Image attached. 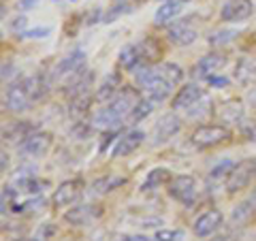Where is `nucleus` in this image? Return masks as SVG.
<instances>
[{"mask_svg": "<svg viewBox=\"0 0 256 241\" xmlns=\"http://www.w3.org/2000/svg\"><path fill=\"white\" fill-rule=\"evenodd\" d=\"M250 200H252V203H254V205H256V188H254V190H252V196H250Z\"/></svg>", "mask_w": 256, "mask_h": 241, "instance_id": "nucleus-45", "label": "nucleus"}, {"mask_svg": "<svg viewBox=\"0 0 256 241\" xmlns=\"http://www.w3.org/2000/svg\"><path fill=\"white\" fill-rule=\"evenodd\" d=\"M134 84H137L139 90L146 94V98H150L152 102H162L169 98V94L173 90V86L166 82V79L158 73L156 68H150L148 64H141V66L134 70Z\"/></svg>", "mask_w": 256, "mask_h": 241, "instance_id": "nucleus-1", "label": "nucleus"}, {"mask_svg": "<svg viewBox=\"0 0 256 241\" xmlns=\"http://www.w3.org/2000/svg\"><path fill=\"white\" fill-rule=\"evenodd\" d=\"M169 38L175 45L186 47V45H192L198 38V30L192 26L190 20H182V22L173 24V26L169 28Z\"/></svg>", "mask_w": 256, "mask_h": 241, "instance_id": "nucleus-17", "label": "nucleus"}, {"mask_svg": "<svg viewBox=\"0 0 256 241\" xmlns=\"http://www.w3.org/2000/svg\"><path fill=\"white\" fill-rule=\"evenodd\" d=\"M82 188H84V182L82 180H66L62 182L58 188L54 190L52 194V203L56 207H66V205H73L77 196L82 194Z\"/></svg>", "mask_w": 256, "mask_h": 241, "instance_id": "nucleus-12", "label": "nucleus"}, {"mask_svg": "<svg viewBox=\"0 0 256 241\" xmlns=\"http://www.w3.org/2000/svg\"><path fill=\"white\" fill-rule=\"evenodd\" d=\"M124 2V0H116V4H122Z\"/></svg>", "mask_w": 256, "mask_h": 241, "instance_id": "nucleus-47", "label": "nucleus"}, {"mask_svg": "<svg viewBox=\"0 0 256 241\" xmlns=\"http://www.w3.org/2000/svg\"><path fill=\"white\" fill-rule=\"evenodd\" d=\"M207 82H210L214 88H226L228 86V79L226 77H220V75H214V77L207 79Z\"/></svg>", "mask_w": 256, "mask_h": 241, "instance_id": "nucleus-41", "label": "nucleus"}, {"mask_svg": "<svg viewBox=\"0 0 256 241\" xmlns=\"http://www.w3.org/2000/svg\"><path fill=\"white\" fill-rule=\"evenodd\" d=\"M54 146V134L50 130H34L20 143V154L26 158H41Z\"/></svg>", "mask_w": 256, "mask_h": 241, "instance_id": "nucleus-5", "label": "nucleus"}, {"mask_svg": "<svg viewBox=\"0 0 256 241\" xmlns=\"http://www.w3.org/2000/svg\"><path fill=\"white\" fill-rule=\"evenodd\" d=\"M244 132H246L248 136H250L252 141H256V124H250V126H246V128H244Z\"/></svg>", "mask_w": 256, "mask_h": 241, "instance_id": "nucleus-43", "label": "nucleus"}, {"mask_svg": "<svg viewBox=\"0 0 256 241\" xmlns=\"http://www.w3.org/2000/svg\"><path fill=\"white\" fill-rule=\"evenodd\" d=\"M216 116L222 120V124H242L246 116V107L242 100H224L220 102V107L216 109Z\"/></svg>", "mask_w": 256, "mask_h": 241, "instance_id": "nucleus-18", "label": "nucleus"}, {"mask_svg": "<svg viewBox=\"0 0 256 241\" xmlns=\"http://www.w3.org/2000/svg\"><path fill=\"white\" fill-rule=\"evenodd\" d=\"M82 68H86V54L82 50H73L52 68L50 82L58 84V82H62V79H66V82H68V79L73 75H77Z\"/></svg>", "mask_w": 256, "mask_h": 241, "instance_id": "nucleus-4", "label": "nucleus"}, {"mask_svg": "<svg viewBox=\"0 0 256 241\" xmlns=\"http://www.w3.org/2000/svg\"><path fill=\"white\" fill-rule=\"evenodd\" d=\"M118 64H120V68H124V70H137L143 60H141V52H139V45H126L122 47V52H120L118 56Z\"/></svg>", "mask_w": 256, "mask_h": 241, "instance_id": "nucleus-24", "label": "nucleus"}, {"mask_svg": "<svg viewBox=\"0 0 256 241\" xmlns=\"http://www.w3.org/2000/svg\"><path fill=\"white\" fill-rule=\"evenodd\" d=\"M111 241H150V237H146V235H118Z\"/></svg>", "mask_w": 256, "mask_h": 241, "instance_id": "nucleus-40", "label": "nucleus"}, {"mask_svg": "<svg viewBox=\"0 0 256 241\" xmlns=\"http://www.w3.org/2000/svg\"><path fill=\"white\" fill-rule=\"evenodd\" d=\"M169 194L175 198V200H180L182 205H194V200H196V180L192 178V175H178V178H173L169 184Z\"/></svg>", "mask_w": 256, "mask_h": 241, "instance_id": "nucleus-6", "label": "nucleus"}, {"mask_svg": "<svg viewBox=\"0 0 256 241\" xmlns=\"http://www.w3.org/2000/svg\"><path fill=\"white\" fill-rule=\"evenodd\" d=\"M124 184H126V178H122V175H105V178L96 180L92 184V190L96 192V194H107V192L124 186Z\"/></svg>", "mask_w": 256, "mask_h": 241, "instance_id": "nucleus-28", "label": "nucleus"}, {"mask_svg": "<svg viewBox=\"0 0 256 241\" xmlns=\"http://www.w3.org/2000/svg\"><path fill=\"white\" fill-rule=\"evenodd\" d=\"M235 82L239 86H256V60L250 56L239 58L235 64Z\"/></svg>", "mask_w": 256, "mask_h": 241, "instance_id": "nucleus-20", "label": "nucleus"}, {"mask_svg": "<svg viewBox=\"0 0 256 241\" xmlns=\"http://www.w3.org/2000/svg\"><path fill=\"white\" fill-rule=\"evenodd\" d=\"M18 184L22 186V190L30 192V194H38V192L43 190V186H45V182H41L38 178H34V175H30V178H24V180H20Z\"/></svg>", "mask_w": 256, "mask_h": 241, "instance_id": "nucleus-34", "label": "nucleus"}, {"mask_svg": "<svg viewBox=\"0 0 256 241\" xmlns=\"http://www.w3.org/2000/svg\"><path fill=\"white\" fill-rule=\"evenodd\" d=\"M233 166H235V162H230V160H222V162H218L212 168L210 182H218V180L226 182V178H228V173H230V168H233Z\"/></svg>", "mask_w": 256, "mask_h": 241, "instance_id": "nucleus-33", "label": "nucleus"}, {"mask_svg": "<svg viewBox=\"0 0 256 241\" xmlns=\"http://www.w3.org/2000/svg\"><path fill=\"white\" fill-rule=\"evenodd\" d=\"M182 6H184V2H180V0H164L154 15V24L156 26H162V24H169L175 18H180Z\"/></svg>", "mask_w": 256, "mask_h": 241, "instance_id": "nucleus-23", "label": "nucleus"}, {"mask_svg": "<svg viewBox=\"0 0 256 241\" xmlns=\"http://www.w3.org/2000/svg\"><path fill=\"white\" fill-rule=\"evenodd\" d=\"M222 222H224V218H222L220 210H207V212H203L194 220V226H192V230H194L196 237L205 239V237H212L214 232L222 226Z\"/></svg>", "mask_w": 256, "mask_h": 241, "instance_id": "nucleus-13", "label": "nucleus"}, {"mask_svg": "<svg viewBox=\"0 0 256 241\" xmlns=\"http://www.w3.org/2000/svg\"><path fill=\"white\" fill-rule=\"evenodd\" d=\"M226 62H228V58L224 54L212 52V54L203 56V58L194 64V68H192V77H196V79H210L214 75H218L220 70L226 66Z\"/></svg>", "mask_w": 256, "mask_h": 241, "instance_id": "nucleus-7", "label": "nucleus"}, {"mask_svg": "<svg viewBox=\"0 0 256 241\" xmlns=\"http://www.w3.org/2000/svg\"><path fill=\"white\" fill-rule=\"evenodd\" d=\"M124 120L126 118L120 116L111 105H105V107H100L98 111H94L90 122H92L94 128H100V130H116L118 126H122Z\"/></svg>", "mask_w": 256, "mask_h": 241, "instance_id": "nucleus-15", "label": "nucleus"}, {"mask_svg": "<svg viewBox=\"0 0 256 241\" xmlns=\"http://www.w3.org/2000/svg\"><path fill=\"white\" fill-rule=\"evenodd\" d=\"M20 241H41L38 237H32V239H20Z\"/></svg>", "mask_w": 256, "mask_h": 241, "instance_id": "nucleus-46", "label": "nucleus"}, {"mask_svg": "<svg viewBox=\"0 0 256 241\" xmlns=\"http://www.w3.org/2000/svg\"><path fill=\"white\" fill-rule=\"evenodd\" d=\"M13 198H15V188L4 186L2 188V212L6 210V200H13Z\"/></svg>", "mask_w": 256, "mask_h": 241, "instance_id": "nucleus-39", "label": "nucleus"}, {"mask_svg": "<svg viewBox=\"0 0 256 241\" xmlns=\"http://www.w3.org/2000/svg\"><path fill=\"white\" fill-rule=\"evenodd\" d=\"M98 214L100 210H96L92 205H77L64 214V220L68 224H75V226H84V224H90L94 218H98Z\"/></svg>", "mask_w": 256, "mask_h": 241, "instance_id": "nucleus-22", "label": "nucleus"}, {"mask_svg": "<svg viewBox=\"0 0 256 241\" xmlns=\"http://www.w3.org/2000/svg\"><path fill=\"white\" fill-rule=\"evenodd\" d=\"M92 100H96L92 92L90 94H84V96H77V98H70L68 100V116L73 122H86L90 118V111H92Z\"/></svg>", "mask_w": 256, "mask_h": 241, "instance_id": "nucleus-21", "label": "nucleus"}, {"mask_svg": "<svg viewBox=\"0 0 256 241\" xmlns=\"http://www.w3.org/2000/svg\"><path fill=\"white\" fill-rule=\"evenodd\" d=\"M173 178H171V171L169 168H164V166H156V168H152V171L146 175V180H143L141 184V190L146 192V190H158V188H162L164 184H169Z\"/></svg>", "mask_w": 256, "mask_h": 241, "instance_id": "nucleus-25", "label": "nucleus"}, {"mask_svg": "<svg viewBox=\"0 0 256 241\" xmlns=\"http://www.w3.org/2000/svg\"><path fill=\"white\" fill-rule=\"evenodd\" d=\"M30 132H34V126H30L26 122H15L11 126L4 128V141H11V143H22Z\"/></svg>", "mask_w": 256, "mask_h": 241, "instance_id": "nucleus-27", "label": "nucleus"}, {"mask_svg": "<svg viewBox=\"0 0 256 241\" xmlns=\"http://www.w3.org/2000/svg\"><path fill=\"white\" fill-rule=\"evenodd\" d=\"M184 239V232L182 230H175V228H162L156 232L154 241H182Z\"/></svg>", "mask_w": 256, "mask_h": 241, "instance_id": "nucleus-35", "label": "nucleus"}, {"mask_svg": "<svg viewBox=\"0 0 256 241\" xmlns=\"http://www.w3.org/2000/svg\"><path fill=\"white\" fill-rule=\"evenodd\" d=\"M237 32L235 30H220V32H216V34L210 36V43L212 45H224V43H230L235 38Z\"/></svg>", "mask_w": 256, "mask_h": 241, "instance_id": "nucleus-36", "label": "nucleus"}, {"mask_svg": "<svg viewBox=\"0 0 256 241\" xmlns=\"http://www.w3.org/2000/svg\"><path fill=\"white\" fill-rule=\"evenodd\" d=\"M230 136H233V132L224 124H203L194 128V132L190 134V141L198 150H210V148H218L222 143H226Z\"/></svg>", "mask_w": 256, "mask_h": 241, "instance_id": "nucleus-2", "label": "nucleus"}, {"mask_svg": "<svg viewBox=\"0 0 256 241\" xmlns=\"http://www.w3.org/2000/svg\"><path fill=\"white\" fill-rule=\"evenodd\" d=\"M180 2H184V4H186V2H190V0H180Z\"/></svg>", "mask_w": 256, "mask_h": 241, "instance_id": "nucleus-48", "label": "nucleus"}, {"mask_svg": "<svg viewBox=\"0 0 256 241\" xmlns=\"http://www.w3.org/2000/svg\"><path fill=\"white\" fill-rule=\"evenodd\" d=\"M256 180V158H246L235 162V166L230 168L228 178H226V192L235 194L248 188L250 184Z\"/></svg>", "mask_w": 256, "mask_h": 241, "instance_id": "nucleus-3", "label": "nucleus"}, {"mask_svg": "<svg viewBox=\"0 0 256 241\" xmlns=\"http://www.w3.org/2000/svg\"><path fill=\"white\" fill-rule=\"evenodd\" d=\"M254 210H256V205L252 203L250 198L244 200V203H239L233 214H230V220H233L235 226H244V224H248L252 220V216H254Z\"/></svg>", "mask_w": 256, "mask_h": 241, "instance_id": "nucleus-29", "label": "nucleus"}, {"mask_svg": "<svg viewBox=\"0 0 256 241\" xmlns=\"http://www.w3.org/2000/svg\"><path fill=\"white\" fill-rule=\"evenodd\" d=\"M212 111H214V102L210 100V96L205 94L203 98L198 100L194 107H192L190 111H186V116H188V118H196V120H201V118H207V116H210Z\"/></svg>", "mask_w": 256, "mask_h": 241, "instance_id": "nucleus-32", "label": "nucleus"}, {"mask_svg": "<svg viewBox=\"0 0 256 241\" xmlns=\"http://www.w3.org/2000/svg\"><path fill=\"white\" fill-rule=\"evenodd\" d=\"M141 100H143V98L139 96V90H134V88H130V86H124L122 90L116 94V98L111 100V102H107V105L114 107L120 116L128 118V116H130V111L137 107Z\"/></svg>", "mask_w": 256, "mask_h": 241, "instance_id": "nucleus-14", "label": "nucleus"}, {"mask_svg": "<svg viewBox=\"0 0 256 241\" xmlns=\"http://www.w3.org/2000/svg\"><path fill=\"white\" fill-rule=\"evenodd\" d=\"M139 52H141L143 64H152V62H158L162 58V47H160V43L156 38H146V41H141Z\"/></svg>", "mask_w": 256, "mask_h": 241, "instance_id": "nucleus-26", "label": "nucleus"}, {"mask_svg": "<svg viewBox=\"0 0 256 241\" xmlns=\"http://www.w3.org/2000/svg\"><path fill=\"white\" fill-rule=\"evenodd\" d=\"M180 130H182L180 116H175V114H164V116L154 124V130H152V136H154V139H152V141H154L156 146H160V143L171 141Z\"/></svg>", "mask_w": 256, "mask_h": 241, "instance_id": "nucleus-10", "label": "nucleus"}, {"mask_svg": "<svg viewBox=\"0 0 256 241\" xmlns=\"http://www.w3.org/2000/svg\"><path fill=\"white\" fill-rule=\"evenodd\" d=\"M154 105H156V102H152L150 98H143V100L139 102V105L130 111V116H128L126 120H128V122H130V124H137V122H141V120H146V118L152 114V111H154Z\"/></svg>", "mask_w": 256, "mask_h": 241, "instance_id": "nucleus-31", "label": "nucleus"}, {"mask_svg": "<svg viewBox=\"0 0 256 241\" xmlns=\"http://www.w3.org/2000/svg\"><path fill=\"white\" fill-rule=\"evenodd\" d=\"M52 32V28H34V30H24L22 36L24 38H43Z\"/></svg>", "mask_w": 256, "mask_h": 241, "instance_id": "nucleus-37", "label": "nucleus"}, {"mask_svg": "<svg viewBox=\"0 0 256 241\" xmlns=\"http://www.w3.org/2000/svg\"><path fill=\"white\" fill-rule=\"evenodd\" d=\"M26 24H28V18H26V15H20V18H15V20L11 22V30L24 32V30H26Z\"/></svg>", "mask_w": 256, "mask_h": 241, "instance_id": "nucleus-38", "label": "nucleus"}, {"mask_svg": "<svg viewBox=\"0 0 256 241\" xmlns=\"http://www.w3.org/2000/svg\"><path fill=\"white\" fill-rule=\"evenodd\" d=\"M254 13V0H228L220 11V20L226 24L246 22Z\"/></svg>", "mask_w": 256, "mask_h": 241, "instance_id": "nucleus-8", "label": "nucleus"}, {"mask_svg": "<svg viewBox=\"0 0 256 241\" xmlns=\"http://www.w3.org/2000/svg\"><path fill=\"white\" fill-rule=\"evenodd\" d=\"M122 82H120V75L118 73H109L102 82L98 84V88H96V92H94V98H96V102H111L116 98V94L122 90Z\"/></svg>", "mask_w": 256, "mask_h": 241, "instance_id": "nucleus-19", "label": "nucleus"}, {"mask_svg": "<svg viewBox=\"0 0 256 241\" xmlns=\"http://www.w3.org/2000/svg\"><path fill=\"white\" fill-rule=\"evenodd\" d=\"M156 70H158V73L162 75L171 86H180L182 79H184V70H182L180 64H175V62H162Z\"/></svg>", "mask_w": 256, "mask_h": 241, "instance_id": "nucleus-30", "label": "nucleus"}, {"mask_svg": "<svg viewBox=\"0 0 256 241\" xmlns=\"http://www.w3.org/2000/svg\"><path fill=\"white\" fill-rule=\"evenodd\" d=\"M34 6H38V0H20L18 2L20 11H30V9H34Z\"/></svg>", "mask_w": 256, "mask_h": 241, "instance_id": "nucleus-42", "label": "nucleus"}, {"mask_svg": "<svg viewBox=\"0 0 256 241\" xmlns=\"http://www.w3.org/2000/svg\"><path fill=\"white\" fill-rule=\"evenodd\" d=\"M210 241H235L230 235H220V237H214V239H210Z\"/></svg>", "mask_w": 256, "mask_h": 241, "instance_id": "nucleus-44", "label": "nucleus"}, {"mask_svg": "<svg viewBox=\"0 0 256 241\" xmlns=\"http://www.w3.org/2000/svg\"><path fill=\"white\" fill-rule=\"evenodd\" d=\"M143 141H146V132H141V130H128L126 134H122L118 139L116 148L111 150V156H114V158H124L128 154H132L134 150H139Z\"/></svg>", "mask_w": 256, "mask_h": 241, "instance_id": "nucleus-16", "label": "nucleus"}, {"mask_svg": "<svg viewBox=\"0 0 256 241\" xmlns=\"http://www.w3.org/2000/svg\"><path fill=\"white\" fill-rule=\"evenodd\" d=\"M92 86H94V73L86 66L66 82V86H64V94H66V98L70 100V98H77V96L90 94Z\"/></svg>", "mask_w": 256, "mask_h": 241, "instance_id": "nucleus-11", "label": "nucleus"}, {"mask_svg": "<svg viewBox=\"0 0 256 241\" xmlns=\"http://www.w3.org/2000/svg\"><path fill=\"white\" fill-rule=\"evenodd\" d=\"M203 96H205V92H203V88L198 84H186L184 88H180L178 94L173 96L171 107H173V111H182V114H186V111H190L198 100L203 98Z\"/></svg>", "mask_w": 256, "mask_h": 241, "instance_id": "nucleus-9", "label": "nucleus"}]
</instances>
